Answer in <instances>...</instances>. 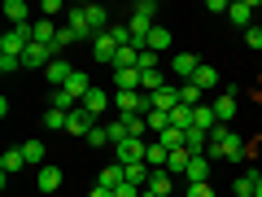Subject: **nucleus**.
Returning <instances> with one entry per match:
<instances>
[{"label": "nucleus", "mask_w": 262, "mask_h": 197, "mask_svg": "<svg viewBox=\"0 0 262 197\" xmlns=\"http://www.w3.org/2000/svg\"><path fill=\"white\" fill-rule=\"evenodd\" d=\"M206 158L210 162H236V158H245V141L241 136H236L232 127H227V123H219L214 131H210V149H206Z\"/></svg>", "instance_id": "f257e3e1"}, {"label": "nucleus", "mask_w": 262, "mask_h": 197, "mask_svg": "<svg viewBox=\"0 0 262 197\" xmlns=\"http://www.w3.org/2000/svg\"><path fill=\"white\" fill-rule=\"evenodd\" d=\"M153 13H158V5H153V0H140V5H131V18H127V27H131V44L149 48L144 40H149V31L158 27V22H153Z\"/></svg>", "instance_id": "f03ea898"}, {"label": "nucleus", "mask_w": 262, "mask_h": 197, "mask_svg": "<svg viewBox=\"0 0 262 197\" xmlns=\"http://www.w3.org/2000/svg\"><path fill=\"white\" fill-rule=\"evenodd\" d=\"M144 153H149V141H122V145H114V162H118V167H136V162H144Z\"/></svg>", "instance_id": "7ed1b4c3"}, {"label": "nucleus", "mask_w": 262, "mask_h": 197, "mask_svg": "<svg viewBox=\"0 0 262 197\" xmlns=\"http://www.w3.org/2000/svg\"><path fill=\"white\" fill-rule=\"evenodd\" d=\"M66 131H70V136H83V141H88V136L96 131V119L83 110V105H79V110H70V123H66Z\"/></svg>", "instance_id": "20e7f679"}, {"label": "nucleus", "mask_w": 262, "mask_h": 197, "mask_svg": "<svg viewBox=\"0 0 262 197\" xmlns=\"http://www.w3.org/2000/svg\"><path fill=\"white\" fill-rule=\"evenodd\" d=\"M61 180H66V171L57 167V162H44V167H39V175H35V188H44V193H57V188H61Z\"/></svg>", "instance_id": "39448f33"}, {"label": "nucleus", "mask_w": 262, "mask_h": 197, "mask_svg": "<svg viewBox=\"0 0 262 197\" xmlns=\"http://www.w3.org/2000/svg\"><path fill=\"white\" fill-rule=\"evenodd\" d=\"M70 75H75V66L66 62V57H57V62H48V70H44V84L66 88V84H70Z\"/></svg>", "instance_id": "423d86ee"}, {"label": "nucleus", "mask_w": 262, "mask_h": 197, "mask_svg": "<svg viewBox=\"0 0 262 197\" xmlns=\"http://www.w3.org/2000/svg\"><path fill=\"white\" fill-rule=\"evenodd\" d=\"M184 184H210V158L206 153H192V162L184 171Z\"/></svg>", "instance_id": "0eeeda50"}, {"label": "nucleus", "mask_w": 262, "mask_h": 197, "mask_svg": "<svg viewBox=\"0 0 262 197\" xmlns=\"http://www.w3.org/2000/svg\"><path fill=\"white\" fill-rule=\"evenodd\" d=\"M170 70H175V75L184 79V84H192V75L201 70V62H196V57L184 48V53H175V57H170Z\"/></svg>", "instance_id": "6e6552de"}, {"label": "nucleus", "mask_w": 262, "mask_h": 197, "mask_svg": "<svg viewBox=\"0 0 262 197\" xmlns=\"http://www.w3.org/2000/svg\"><path fill=\"white\" fill-rule=\"evenodd\" d=\"M110 101H114V96L105 92V88H96V84H92V92H88V96H83V101H79V105H83V110L92 114V119H101V114L110 110Z\"/></svg>", "instance_id": "1a4fd4ad"}, {"label": "nucleus", "mask_w": 262, "mask_h": 197, "mask_svg": "<svg viewBox=\"0 0 262 197\" xmlns=\"http://www.w3.org/2000/svg\"><path fill=\"white\" fill-rule=\"evenodd\" d=\"M214 114H219V123H232L236 119V88H227V92H214Z\"/></svg>", "instance_id": "9d476101"}, {"label": "nucleus", "mask_w": 262, "mask_h": 197, "mask_svg": "<svg viewBox=\"0 0 262 197\" xmlns=\"http://www.w3.org/2000/svg\"><path fill=\"white\" fill-rule=\"evenodd\" d=\"M253 13H258V5H253V0H236V5H227V18H232L236 27H245V31L253 27Z\"/></svg>", "instance_id": "9b49d317"}, {"label": "nucleus", "mask_w": 262, "mask_h": 197, "mask_svg": "<svg viewBox=\"0 0 262 197\" xmlns=\"http://www.w3.org/2000/svg\"><path fill=\"white\" fill-rule=\"evenodd\" d=\"M83 13H88V27L96 31V35H105V31H110V9H105V5H83Z\"/></svg>", "instance_id": "f8f14e48"}, {"label": "nucleus", "mask_w": 262, "mask_h": 197, "mask_svg": "<svg viewBox=\"0 0 262 197\" xmlns=\"http://www.w3.org/2000/svg\"><path fill=\"white\" fill-rule=\"evenodd\" d=\"M92 57H96L101 66H114V57H118V44H114L110 35H96V40H92Z\"/></svg>", "instance_id": "ddd939ff"}, {"label": "nucleus", "mask_w": 262, "mask_h": 197, "mask_svg": "<svg viewBox=\"0 0 262 197\" xmlns=\"http://www.w3.org/2000/svg\"><path fill=\"white\" fill-rule=\"evenodd\" d=\"M96 184H101V188H110V193H114V188H122V184H127V167L110 162V167L101 171V180H96Z\"/></svg>", "instance_id": "4468645a"}, {"label": "nucleus", "mask_w": 262, "mask_h": 197, "mask_svg": "<svg viewBox=\"0 0 262 197\" xmlns=\"http://www.w3.org/2000/svg\"><path fill=\"white\" fill-rule=\"evenodd\" d=\"M149 193L153 197H170L175 193V175H170V171H153L149 175Z\"/></svg>", "instance_id": "2eb2a0df"}, {"label": "nucleus", "mask_w": 262, "mask_h": 197, "mask_svg": "<svg viewBox=\"0 0 262 197\" xmlns=\"http://www.w3.org/2000/svg\"><path fill=\"white\" fill-rule=\"evenodd\" d=\"M179 105V84H166L162 92H153V110H162V114H170Z\"/></svg>", "instance_id": "dca6fc26"}, {"label": "nucleus", "mask_w": 262, "mask_h": 197, "mask_svg": "<svg viewBox=\"0 0 262 197\" xmlns=\"http://www.w3.org/2000/svg\"><path fill=\"white\" fill-rule=\"evenodd\" d=\"M192 88H201V92H219V70L201 62V70L192 75Z\"/></svg>", "instance_id": "f3484780"}, {"label": "nucleus", "mask_w": 262, "mask_h": 197, "mask_svg": "<svg viewBox=\"0 0 262 197\" xmlns=\"http://www.w3.org/2000/svg\"><path fill=\"white\" fill-rule=\"evenodd\" d=\"M66 27L75 31V35H79V40H96V31H92V27H88V13H83V9H79V5H75V9H70V22H66Z\"/></svg>", "instance_id": "a211bd4d"}, {"label": "nucleus", "mask_w": 262, "mask_h": 197, "mask_svg": "<svg viewBox=\"0 0 262 197\" xmlns=\"http://www.w3.org/2000/svg\"><path fill=\"white\" fill-rule=\"evenodd\" d=\"M5 18H9V27H27V22H31V9L22 5V0H5Z\"/></svg>", "instance_id": "6ab92c4d"}, {"label": "nucleus", "mask_w": 262, "mask_h": 197, "mask_svg": "<svg viewBox=\"0 0 262 197\" xmlns=\"http://www.w3.org/2000/svg\"><path fill=\"white\" fill-rule=\"evenodd\" d=\"M22 167H27L22 149H5V153H0V175H18Z\"/></svg>", "instance_id": "aec40b11"}, {"label": "nucleus", "mask_w": 262, "mask_h": 197, "mask_svg": "<svg viewBox=\"0 0 262 197\" xmlns=\"http://www.w3.org/2000/svg\"><path fill=\"white\" fill-rule=\"evenodd\" d=\"M258 180H262L258 171H245V175L232 184V193H236V197H258Z\"/></svg>", "instance_id": "412c9836"}, {"label": "nucleus", "mask_w": 262, "mask_h": 197, "mask_svg": "<svg viewBox=\"0 0 262 197\" xmlns=\"http://www.w3.org/2000/svg\"><path fill=\"white\" fill-rule=\"evenodd\" d=\"M166 158H170V149L162 141H149V153H144V162H149L153 171H166Z\"/></svg>", "instance_id": "4be33fe9"}, {"label": "nucleus", "mask_w": 262, "mask_h": 197, "mask_svg": "<svg viewBox=\"0 0 262 197\" xmlns=\"http://www.w3.org/2000/svg\"><path fill=\"white\" fill-rule=\"evenodd\" d=\"M127 136L131 141H149V119H144V114H127Z\"/></svg>", "instance_id": "5701e85b"}, {"label": "nucleus", "mask_w": 262, "mask_h": 197, "mask_svg": "<svg viewBox=\"0 0 262 197\" xmlns=\"http://www.w3.org/2000/svg\"><path fill=\"white\" fill-rule=\"evenodd\" d=\"M184 145H188V153H206L210 149V131H201V127L184 131Z\"/></svg>", "instance_id": "b1692460"}, {"label": "nucleus", "mask_w": 262, "mask_h": 197, "mask_svg": "<svg viewBox=\"0 0 262 197\" xmlns=\"http://www.w3.org/2000/svg\"><path fill=\"white\" fill-rule=\"evenodd\" d=\"M192 114H196V127H201V131H214L219 127V114H214V105H210V101H201Z\"/></svg>", "instance_id": "393cba45"}, {"label": "nucleus", "mask_w": 262, "mask_h": 197, "mask_svg": "<svg viewBox=\"0 0 262 197\" xmlns=\"http://www.w3.org/2000/svg\"><path fill=\"white\" fill-rule=\"evenodd\" d=\"M149 175H153L149 162H136V167H127V184H136V188H149Z\"/></svg>", "instance_id": "a878e982"}, {"label": "nucleus", "mask_w": 262, "mask_h": 197, "mask_svg": "<svg viewBox=\"0 0 262 197\" xmlns=\"http://www.w3.org/2000/svg\"><path fill=\"white\" fill-rule=\"evenodd\" d=\"M44 141H27L22 145V158H27V167H44Z\"/></svg>", "instance_id": "bb28decb"}, {"label": "nucleus", "mask_w": 262, "mask_h": 197, "mask_svg": "<svg viewBox=\"0 0 262 197\" xmlns=\"http://www.w3.org/2000/svg\"><path fill=\"white\" fill-rule=\"evenodd\" d=\"M188 162H192V153H188V149H175V153H170V158H166V171H170V175H184V171H188Z\"/></svg>", "instance_id": "cd10ccee"}, {"label": "nucleus", "mask_w": 262, "mask_h": 197, "mask_svg": "<svg viewBox=\"0 0 262 197\" xmlns=\"http://www.w3.org/2000/svg\"><path fill=\"white\" fill-rule=\"evenodd\" d=\"M53 110H61V114L79 110V96H70V92H66V88H53Z\"/></svg>", "instance_id": "c85d7f7f"}, {"label": "nucleus", "mask_w": 262, "mask_h": 197, "mask_svg": "<svg viewBox=\"0 0 262 197\" xmlns=\"http://www.w3.org/2000/svg\"><path fill=\"white\" fill-rule=\"evenodd\" d=\"M35 44H57V27H53V18H39V22H35Z\"/></svg>", "instance_id": "c756f323"}, {"label": "nucleus", "mask_w": 262, "mask_h": 197, "mask_svg": "<svg viewBox=\"0 0 262 197\" xmlns=\"http://www.w3.org/2000/svg\"><path fill=\"white\" fill-rule=\"evenodd\" d=\"M144 44H149V53H162V48H170V31L166 27H153Z\"/></svg>", "instance_id": "7c9ffc66"}, {"label": "nucleus", "mask_w": 262, "mask_h": 197, "mask_svg": "<svg viewBox=\"0 0 262 197\" xmlns=\"http://www.w3.org/2000/svg\"><path fill=\"white\" fill-rule=\"evenodd\" d=\"M105 35H110L118 48H127V44H131V27H127V22H110V31H105Z\"/></svg>", "instance_id": "2f4dec72"}, {"label": "nucleus", "mask_w": 262, "mask_h": 197, "mask_svg": "<svg viewBox=\"0 0 262 197\" xmlns=\"http://www.w3.org/2000/svg\"><path fill=\"white\" fill-rule=\"evenodd\" d=\"M158 141L166 145L170 153H175V149H188V145H184V131H179V127H166V131H162V136H158Z\"/></svg>", "instance_id": "473e14b6"}, {"label": "nucleus", "mask_w": 262, "mask_h": 197, "mask_svg": "<svg viewBox=\"0 0 262 197\" xmlns=\"http://www.w3.org/2000/svg\"><path fill=\"white\" fill-rule=\"evenodd\" d=\"M105 131H110V145L131 141V136H127V123H122V119H110V123H105Z\"/></svg>", "instance_id": "72a5a7b5"}, {"label": "nucleus", "mask_w": 262, "mask_h": 197, "mask_svg": "<svg viewBox=\"0 0 262 197\" xmlns=\"http://www.w3.org/2000/svg\"><path fill=\"white\" fill-rule=\"evenodd\" d=\"M66 123H70V114H61V110H53V105H48L44 127H48V131H66Z\"/></svg>", "instance_id": "f704fd0d"}, {"label": "nucleus", "mask_w": 262, "mask_h": 197, "mask_svg": "<svg viewBox=\"0 0 262 197\" xmlns=\"http://www.w3.org/2000/svg\"><path fill=\"white\" fill-rule=\"evenodd\" d=\"M201 96H206L201 88H192V84H179V101H184V105H192V110H196V105H201Z\"/></svg>", "instance_id": "c9c22d12"}, {"label": "nucleus", "mask_w": 262, "mask_h": 197, "mask_svg": "<svg viewBox=\"0 0 262 197\" xmlns=\"http://www.w3.org/2000/svg\"><path fill=\"white\" fill-rule=\"evenodd\" d=\"M144 119H149V131H153V136H162V131L170 127V114H162V110H153V114H144Z\"/></svg>", "instance_id": "e433bc0d"}, {"label": "nucleus", "mask_w": 262, "mask_h": 197, "mask_svg": "<svg viewBox=\"0 0 262 197\" xmlns=\"http://www.w3.org/2000/svg\"><path fill=\"white\" fill-rule=\"evenodd\" d=\"M184 197H219L214 184H184Z\"/></svg>", "instance_id": "4c0bfd02"}, {"label": "nucleus", "mask_w": 262, "mask_h": 197, "mask_svg": "<svg viewBox=\"0 0 262 197\" xmlns=\"http://www.w3.org/2000/svg\"><path fill=\"white\" fill-rule=\"evenodd\" d=\"M88 145H92V149H105V145H110V131H105V123H96V131L88 136Z\"/></svg>", "instance_id": "58836bf2"}, {"label": "nucleus", "mask_w": 262, "mask_h": 197, "mask_svg": "<svg viewBox=\"0 0 262 197\" xmlns=\"http://www.w3.org/2000/svg\"><path fill=\"white\" fill-rule=\"evenodd\" d=\"M75 31H70V27H57V48H70V44H75Z\"/></svg>", "instance_id": "ea45409f"}, {"label": "nucleus", "mask_w": 262, "mask_h": 197, "mask_svg": "<svg viewBox=\"0 0 262 197\" xmlns=\"http://www.w3.org/2000/svg\"><path fill=\"white\" fill-rule=\"evenodd\" d=\"M18 66H22V57H9V53H0V70H5V75H13Z\"/></svg>", "instance_id": "a19ab883"}, {"label": "nucleus", "mask_w": 262, "mask_h": 197, "mask_svg": "<svg viewBox=\"0 0 262 197\" xmlns=\"http://www.w3.org/2000/svg\"><path fill=\"white\" fill-rule=\"evenodd\" d=\"M245 44H249V48H262V27H249V31H245Z\"/></svg>", "instance_id": "79ce46f5"}, {"label": "nucleus", "mask_w": 262, "mask_h": 197, "mask_svg": "<svg viewBox=\"0 0 262 197\" xmlns=\"http://www.w3.org/2000/svg\"><path fill=\"white\" fill-rule=\"evenodd\" d=\"M53 13H70V9H66L61 0H44V18H53Z\"/></svg>", "instance_id": "37998d69"}, {"label": "nucleus", "mask_w": 262, "mask_h": 197, "mask_svg": "<svg viewBox=\"0 0 262 197\" xmlns=\"http://www.w3.org/2000/svg\"><path fill=\"white\" fill-rule=\"evenodd\" d=\"M144 188H136V184H122V188H114V197H140Z\"/></svg>", "instance_id": "c03bdc74"}, {"label": "nucleus", "mask_w": 262, "mask_h": 197, "mask_svg": "<svg viewBox=\"0 0 262 197\" xmlns=\"http://www.w3.org/2000/svg\"><path fill=\"white\" fill-rule=\"evenodd\" d=\"M88 197H114V193H110V188H101V184H96V188H92Z\"/></svg>", "instance_id": "a18cd8bd"}, {"label": "nucleus", "mask_w": 262, "mask_h": 197, "mask_svg": "<svg viewBox=\"0 0 262 197\" xmlns=\"http://www.w3.org/2000/svg\"><path fill=\"white\" fill-rule=\"evenodd\" d=\"M140 197H153V193H149V188H144V193H140Z\"/></svg>", "instance_id": "49530a36"}, {"label": "nucleus", "mask_w": 262, "mask_h": 197, "mask_svg": "<svg viewBox=\"0 0 262 197\" xmlns=\"http://www.w3.org/2000/svg\"><path fill=\"white\" fill-rule=\"evenodd\" d=\"M258 197H262V180H258Z\"/></svg>", "instance_id": "de8ad7c7"}, {"label": "nucleus", "mask_w": 262, "mask_h": 197, "mask_svg": "<svg viewBox=\"0 0 262 197\" xmlns=\"http://www.w3.org/2000/svg\"><path fill=\"white\" fill-rule=\"evenodd\" d=\"M258 13H262V5H258Z\"/></svg>", "instance_id": "09e8293b"}]
</instances>
